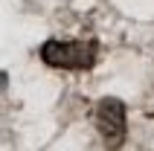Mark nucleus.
I'll return each instance as SVG.
<instances>
[{
    "instance_id": "obj_1",
    "label": "nucleus",
    "mask_w": 154,
    "mask_h": 151,
    "mask_svg": "<svg viewBox=\"0 0 154 151\" xmlns=\"http://www.w3.org/2000/svg\"><path fill=\"white\" fill-rule=\"evenodd\" d=\"M99 58V44L87 41H47L41 47V61L58 70H90Z\"/></svg>"
},
{
    "instance_id": "obj_2",
    "label": "nucleus",
    "mask_w": 154,
    "mask_h": 151,
    "mask_svg": "<svg viewBox=\"0 0 154 151\" xmlns=\"http://www.w3.org/2000/svg\"><path fill=\"white\" fill-rule=\"evenodd\" d=\"M96 128L102 134V143L108 151H119L125 145V137H128V122H125V102L116 99V96H105V99L96 102L93 110Z\"/></svg>"
}]
</instances>
